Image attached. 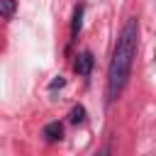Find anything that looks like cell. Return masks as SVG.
<instances>
[{
	"label": "cell",
	"mask_w": 156,
	"mask_h": 156,
	"mask_svg": "<svg viewBox=\"0 0 156 156\" xmlns=\"http://www.w3.org/2000/svg\"><path fill=\"white\" fill-rule=\"evenodd\" d=\"M136 46H139V22H136V17H129L119 32V39H117V46H115V54H112V61L107 68V93H105L107 105H112L119 98V93L124 90V85L132 76Z\"/></svg>",
	"instance_id": "cell-1"
},
{
	"label": "cell",
	"mask_w": 156,
	"mask_h": 156,
	"mask_svg": "<svg viewBox=\"0 0 156 156\" xmlns=\"http://www.w3.org/2000/svg\"><path fill=\"white\" fill-rule=\"evenodd\" d=\"M93 63H95V58H93V54L90 51H83L80 56H78V61H76V73L78 76H90V71H93Z\"/></svg>",
	"instance_id": "cell-2"
},
{
	"label": "cell",
	"mask_w": 156,
	"mask_h": 156,
	"mask_svg": "<svg viewBox=\"0 0 156 156\" xmlns=\"http://www.w3.org/2000/svg\"><path fill=\"white\" fill-rule=\"evenodd\" d=\"M80 27H83V5L78 2V5H76V10H73V22H71V41H76V39H78Z\"/></svg>",
	"instance_id": "cell-3"
},
{
	"label": "cell",
	"mask_w": 156,
	"mask_h": 156,
	"mask_svg": "<svg viewBox=\"0 0 156 156\" xmlns=\"http://www.w3.org/2000/svg\"><path fill=\"white\" fill-rule=\"evenodd\" d=\"M44 136H46L49 141H58V139L63 136V124H61V122H49V124L44 127Z\"/></svg>",
	"instance_id": "cell-4"
},
{
	"label": "cell",
	"mask_w": 156,
	"mask_h": 156,
	"mask_svg": "<svg viewBox=\"0 0 156 156\" xmlns=\"http://www.w3.org/2000/svg\"><path fill=\"white\" fill-rule=\"evenodd\" d=\"M15 10H17V0H0V15L5 20H10L15 15Z\"/></svg>",
	"instance_id": "cell-5"
},
{
	"label": "cell",
	"mask_w": 156,
	"mask_h": 156,
	"mask_svg": "<svg viewBox=\"0 0 156 156\" xmlns=\"http://www.w3.org/2000/svg\"><path fill=\"white\" fill-rule=\"evenodd\" d=\"M68 119H71L73 124H83V122H85V107H83V105H76V107L71 110Z\"/></svg>",
	"instance_id": "cell-6"
},
{
	"label": "cell",
	"mask_w": 156,
	"mask_h": 156,
	"mask_svg": "<svg viewBox=\"0 0 156 156\" xmlns=\"http://www.w3.org/2000/svg\"><path fill=\"white\" fill-rule=\"evenodd\" d=\"M63 85H66V80H63V78H61V76H58V78H56V80H51V85H49V88H51V90H54V88H63Z\"/></svg>",
	"instance_id": "cell-7"
},
{
	"label": "cell",
	"mask_w": 156,
	"mask_h": 156,
	"mask_svg": "<svg viewBox=\"0 0 156 156\" xmlns=\"http://www.w3.org/2000/svg\"><path fill=\"white\" fill-rule=\"evenodd\" d=\"M98 156H107V149H105V151H100V154H98Z\"/></svg>",
	"instance_id": "cell-8"
}]
</instances>
